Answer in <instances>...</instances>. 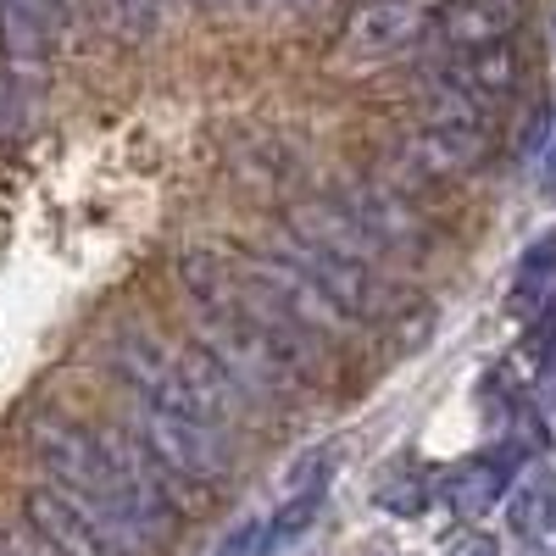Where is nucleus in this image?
I'll return each instance as SVG.
<instances>
[{
    "label": "nucleus",
    "mask_w": 556,
    "mask_h": 556,
    "mask_svg": "<svg viewBox=\"0 0 556 556\" xmlns=\"http://www.w3.org/2000/svg\"><path fill=\"white\" fill-rule=\"evenodd\" d=\"M34 556H62V551H51V545H45V540H39V545H34Z\"/></svg>",
    "instance_id": "obj_21"
},
{
    "label": "nucleus",
    "mask_w": 556,
    "mask_h": 556,
    "mask_svg": "<svg viewBox=\"0 0 556 556\" xmlns=\"http://www.w3.org/2000/svg\"><path fill=\"white\" fill-rule=\"evenodd\" d=\"M440 12L434 0H367V7L351 12L340 45H334V62L340 67H379L395 62L401 51L424 45L434 34Z\"/></svg>",
    "instance_id": "obj_6"
},
{
    "label": "nucleus",
    "mask_w": 556,
    "mask_h": 556,
    "mask_svg": "<svg viewBox=\"0 0 556 556\" xmlns=\"http://www.w3.org/2000/svg\"><path fill=\"white\" fill-rule=\"evenodd\" d=\"M285 235L301 240V245H312V251H323V256H334V262H351V267H362V273H374V278H379V262L390 256V251L379 245L374 228L351 212V201H329V195L295 201V206L285 212Z\"/></svg>",
    "instance_id": "obj_7"
},
{
    "label": "nucleus",
    "mask_w": 556,
    "mask_h": 556,
    "mask_svg": "<svg viewBox=\"0 0 556 556\" xmlns=\"http://www.w3.org/2000/svg\"><path fill=\"white\" fill-rule=\"evenodd\" d=\"M551 301H556V228H551L540 245L523 251L518 278H513V295H506V312L529 323V317H534L540 306H551Z\"/></svg>",
    "instance_id": "obj_13"
},
{
    "label": "nucleus",
    "mask_w": 556,
    "mask_h": 556,
    "mask_svg": "<svg viewBox=\"0 0 556 556\" xmlns=\"http://www.w3.org/2000/svg\"><path fill=\"white\" fill-rule=\"evenodd\" d=\"M256 540H262V523L245 518V523H235V534H223V545L212 556H256Z\"/></svg>",
    "instance_id": "obj_18"
},
{
    "label": "nucleus",
    "mask_w": 556,
    "mask_h": 556,
    "mask_svg": "<svg viewBox=\"0 0 556 556\" xmlns=\"http://www.w3.org/2000/svg\"><path fill=\"white\" fill-rule=\"evenodd\" d=\"M440 23H445V39L456 51L495 45V39H513V28L523 23V0H451V12Z\"/></svg>",
    "instance_id": "obj_12"
},
{
    "label": "nucleus",
    "mask_w": 556,
    "mask_h": 556,
    "mask_svg": "<svg viewBox=\"0 0 556 556\" xmlns=\"http://www.w3.org/2000/svg\"><path fill=\"white\" fill-rule=\"evenodd\" d=\"M201 12H245V0H195Z\"/></svg>",
    "instance_id": "obj_20"
},
{
    "label": "nucleus",
    "mask_w": 556,
    "mask_h": 556,
    "mask_svg": "<svg viewBox=\"0 0 556 556\" xmlns=\"http://www.w3.org/2000/svg\"><path fill=\"white\" fill-rule=\"evenodd\" d=\"M317 513H323V479L317 484H306V490H295L285 506L273 513V523L262 529V540H256V556H278V551H290L312 523H317Z\"/></svg>",
    "instance_id": "obj_14"
},
{
    "label": "nucleus",
    "mask_w": 556,
    "mask_h": 556,
    "mask_svg": "<svg viewBox=\"0 0 556 556\" xmlns=\"http://www.w3.org/2000/svg\"><path fill=\"white\" fill-rule=\"evenodd\" d=\"M23 513H28V529L51 545V551H62V556H134V545L112 529V523H101V518H89L84 506H73L62 490H28V501H23Z\"/></svg>",
    "instance_id": "obj_8"
},
{
    "label": "nucleus",
    "mask_w": 556,
    "mask_h": 556,
    "mask_svg": "<svg viewBox=\"0 0 556 556\" xmlns=\"http://www.w3.org/2000/svg\"><path fill=\"white\" fill-rule=\"evenodd\" d=\"M139 445L156 456V468L184 484H217L228 473V440L190 406L139 401Z\"/></svg>",
    "instance_id": "obj_4"
},
{
    "label": "nucleus",
    "mask_w": 556,
    "mask_h": 556,
    "mask_svg": "<svg viewBox=\"0 0 556 556\" xmlns=\"http://www.w3.org/2000/svg\"><path fill=\"white\" fill-rule=\"evenodd\" d=\"M106 12H112V23H117L123 39H146L162 23L167 0H106Z\"/></svg>",
    "instance_id": "obj_17"
},
{
    "label": "nucleus",
    "mask_w": 556,
    "mask_h": 556,
    "mask_svg": "<svg viewBox=\"0 0 556 556\" xmlns=\"http://www.w3.org/2000/svg\"><path fill=\"white\" fill-rule=\"evenodd\" d=\"M484 112L468 89H456L451 78H440L424 101V123L406 139V162L424 173V178H462L473 173L490 156V128Z\"/></svg>",
    "instance_id": "obj_3"
},
{
    "label": "nucleus",
    "mask_w": 556,
    "mask_h": 556,
    "mask_svg": "<svg viewBox=\"0 0 556 556\" xmlns=\"http://www.w3.org/2000/svg\"><path fill=\"white\" fill-rule=\"evenodd\" d=\"M374 501L384 506L390 518H417V513L429 506V479H424V468H390V473L379 479Z\"/></svg>",
    "instance_id": "obj_15"
},
{
    "label": "nucleus",
    "mask_w": 556,
    "mask_h": 556,
    "mask_svg": "<svg viewBox=\"0 0 556 556\" xmlns=\"http://www.w3.org/2000/svg\"><path fill=\"white\" fill-rule=\"evenodd\" d=\"M456 89H468L479 106H501L518 96L523 84V56L513 51V39H495V45H468V51H456L451 73H445Z\"/></svg>",
    "instance_id": "obj_10"
},
{
    "label": "nucleus",
    "mask_w": 556,
    "mask_h": 556,
    "mask_svg": "<svg viewBox=\"0 0 556 556\" xmlns=\"http://www.w3.org/2000/svg\"><path fill=\"white\" fill-rule=\"evenodd\" d=\"M513 529H518L523 540H534V545L556 540V490H551V484L518 490V501H513Z\"/></svg>",
    "instance_id": "obj_16"
},
{
    "label": "nucleus",
    "mask_w": 556,
    "mask_h": 556,
    "mask_svg": "<svg viewBox=\"0 0 556 556\" xmlns=\"http://www.w3.org/2000/svg\"><path fill=\"white\" fill-rule=\"evenodd\" d=\"M513 473H518V451H479L468 462H456V468L440 479V495L456 518H484L495 513V501H506L513 490Z\"/></svg>",
    "instance_id": "obj_9"
},
{
    "label": "nucleus",
    "mask_w": 556,
    "mask_h": 556,
    "mask_svg": "<svg viewBox=\"0 0 556 556\" xmlns=\"http://www.w3.org/2000/svg\"><path fill=\"white\" fill-rule=\"evenodd\" d=\"M445 556H501V545H495V534L468 529V534H456V540L445 545Z\"/></svg>",
    "instance_id": "obj_19"
},
{
    "label": "nucleus",
    "mask_w": 556,
    "mask_h": 556,
    "mask_svg": "<svg viewBox=\"0 0 556 556\" xmlns=\"http://www.w3.org/2000/svg\"><path fill=\"white\" fill-rule=\"evenodd\" d=\"M28 445L39 456V468L51 473V490H62L73 506H84L89 518L112 523L139 551V540L123 523L117 468H112V456H106V445H101L96 429H78V424H67V417H34V424H28Z\"/></svg>",
    "instance_id": "obj_2"
},
{
    "label": "nucleus",
    "mask_w": 556,
    "mask_h": 556,
    "mask_svg": "<svg viewBox=\"0 0 556 556\" xmlns=\"http://www.w3.org/2000/svg\"><path fill=\"white\" fill-rule=\"evenodd\" d=\"M173 285L190 306L195 345L235 379L251 401L295 395L317 379L323 340H312L301 323L278 306L262 285L217 256V251H184L173 267Z\"/></svg>",
    "instance_id": "obj_1"
},
{
    "label": "nucleus",
    "mask_w": 556,
    "mask_h": 556,
    "mask_svg": "<svg viewBox=\"0 0 556 556\" xmlns=\"http://www.w3.org/2000/svg\"><path fill=\"white\" fill-rule=\"evenodd\" d=\"M351 212L374 228L384 251H395V245H424V235H429V217L406 201V190H395V184H379V178L362 184L356 201H351Z\"/></svg>",
    "instance_id": "obj_11"
},
{
    "label": "nucleus",
    "mask_w": 556,
    "mask_h": 556,
    "mask_svg": "<svg viewBox=\"0 0 556 556\" xmlns=\"http://www.w3.org/2000/svg\"><path fill=\"white\" fill-rule=\"evenodd\" d=\"M235 262L251 285H262L278 306H285L301 329L312 334V340H334V334H345L351 329V312L329 295L312 278V267L306 262H295L285 245H256V251H245V256H228Z\"/></svg>",
    "instance_id": "obj_5"
}]
</instances>
